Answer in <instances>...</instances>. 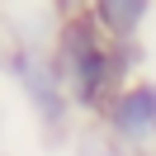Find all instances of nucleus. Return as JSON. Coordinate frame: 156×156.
I'll return each mask as SVG.
<instances>
[{"label":"nucleus","instance_id":"f257e3e1","mask_svg":"<svg viewBox=\"0 0 156 156\" xmlns=\"http://www.w3.org/2000/svg\"><path fill=\"white\" fill-rule=\"evenodd\" d=\"M48 52H52V66H57L76 114L85 118L104 114V104L133 80L137 62H142L137 43H114L85 10H66L52 24Z\"/></svg>","mask_w":156,"mask_h":156},{"label":"nucleus","instance_id":"f03ea898","mask_svg":"<svg viewBox=\"0 0 156 156\" xmlns=\"http://www.w3.org/2000/svg\"><path fill=\"white\" fill-rule=\"evenodd\" d=\"M5 71H10V80L19 85L24 104H29V114L38 118L43 133H66L71 114H76V104H71L66 85H62L57 66H52V52L48 43H29L19 38L10 52H5Z\"/></svg>","mask_w":156,"mask_h":156},{"label":"nucleus","instance_id":"7ed1b4c3","mask_svg":"<svg viewBox=\"0 0 156 156\" xmlns=\"http://www.w3.org/2000/svg\"><path fill=\"white\" fill-rule=\"evenodd\" d=\"M104 142L123 156H147L156 147V80L133 76L99 114Z\"/></svg>","mask_w":156,"mask_h":156},{"label":"nucleus","instance_id":"20e7f679","mask_svg":"<svg viewBox=\"0 0 156 156\" xmlns=\"http://www.w3.org/2000/svg\"><path fill=\"white\" fill-rule=\"evenodd\" d=\"M80 10L114 43H137L147 19H151V10H156V0H80Z\"/></svg>","mask_w":156,"mask_h":156},{"label":"nucleus","instance_id":"39448f33","mask_svg":"<svg viewBox=\"0 0 156 156\" xmlns=\"http://www.w3.org/2000/svg\"><path fill=\"white\" fill-rule=\"evenodd\" d=\"M0 71H5V48H0Z\"/></svg>","mask_w":156,"mask_h":156},{"label":"nucleus","instance_id":"423d86ee","mask_svg":"<svg viewBox=\"0 0 156 156\" xmlns=\"http://www.w3.org/2000/svg\"><path fill=\"white\" fill-rule=\"evenodd\" d=\"M147 156H156V151H147Z\"/></svg>","mask_w":156,"mask_h":156}]
</instances>
